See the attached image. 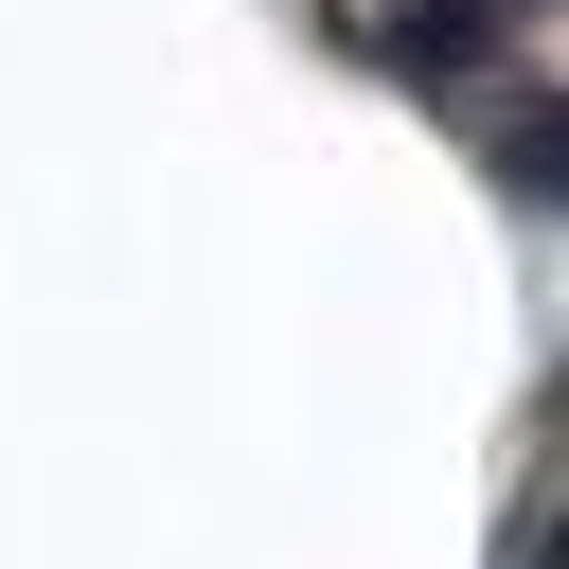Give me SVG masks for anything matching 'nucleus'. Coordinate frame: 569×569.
Returning <instances> with one entry per match:
<instances>
[{
  "mask_svg": "<svg viewBox=\"0 0 569 569\" xmlns=\"http://www.w3.org/2000/svg\"><path fill=\"white\" fill-rule=\"evenodd\" d=\"M498 18H516V0H409V18H391V53H409V71H480V53H498Z\"/></svg>",
  "mask_w": 569,
  "mask_h": 569,
  "instance_id": "nucleus-1",
  "label": "nucleus"
},
{
  "mask_svg": "<svg viewBox=\"0 0 569 569\" xmlns=\"http://www.w3.org/2000/svg\"><path fill=\"white\" fill-rule=\"evenodd\" d=\"M498 178L569 213V107H498Z\"/></svg>",
  "mask_w": 569,
  "mask_h": 569,
  "instance_id": "nucleus-2",
  "label": "nucleus"
}]
</instances>
